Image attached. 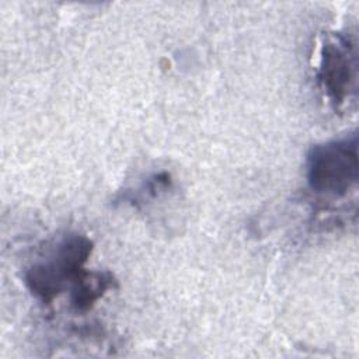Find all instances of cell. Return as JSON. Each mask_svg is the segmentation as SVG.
I'll return each instance as SVG.
<instances>
[{"label": "cell", "instance_id": "4", "mask_svg": "<svg viewBox=\"0 0 359 359\" xmlns=\"http://www.w3.org/2000/svg\"><path fill=\"white\" fill-rule=\"evenodd\" d=\"M116 285L109 271H84L70 287V306L77 313L88 311L109 289Z\"/></svg>", "mask_w": 359, "mask_h": 359}, {"label": "cell", "instance_id": "3", "mask_svg": "<svg viewBox=\"0 0 359 359\" xmlns=\"http://www.w3.org/2000/svg\"><path fill=\"white\" fill-rule=\"evenodd\" d=\"M356 49L355 43L342 34L325 39L321 49L318 81L330 101L339 107L356 87Z\"/></svg>", "mask_w": 359, "mask_h": 359}, {"label": "cell", "instance_id": "1", "mask_svg": "<svg viewBox=\"0 0 359 359\" xmlns=\"http://www.w3.org/2000/svg\"><path fill=\"white\" fill-rule=\"evenodd\" d=\"M93 241L80 233L63 236L43 257L24 271L27 289L41 302L50 303L63 290L72 287L86 271L84 265L93 252Z\"/></svg>", "mask_w": 359, "mask_h": 359}, {"label": "cell", "instance_id": "2", "mask_svg": "<svg viewBox=\"0 0 359 359\" xmlns=\"http://www.w3.org/2000/svg\"><path fill=\"white\" fill-rule=\"evenodd\" d=\"M358 135L355 132L316 144L307 154V184L318 195L345 196L358 182Z\"/></svg>", "mask_w": 359, "mask_h": 359}]
</instances>
